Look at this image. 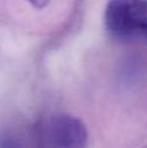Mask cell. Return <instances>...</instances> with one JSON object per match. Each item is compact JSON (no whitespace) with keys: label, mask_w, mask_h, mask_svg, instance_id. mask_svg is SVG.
Segmentation results:
<instances>
[{"label":"cell","mask_w":147,"mask_h":148,"mask_svg":"<svg viewBox=\"0 0 147 148\" xmlns=\"http://www.w3.org/2000/svg\"><path fill=\"white\" fill-rule=\"evenodd\" d=\"M104 22L119 39L147 40V0H109Z\"/></svg>","instance_id":"cell-1"},{"label":"cell","mask_w":147,"mask_h":148,"mask_svg":"<svg viewBox=\"0 0 147 148\" xmlns=\"http://www.w3.org/2000/svg\"><path fill=\"white\" fill-rule=\"evenodd\" d=\"M42 144L55 148L83 147L87 140V130L82 121L69 114H52L39 127Z\"/></svg>","instance_id":"cell-2"},{"label":"cell","mask_w":147,"mask_h":148,"mask_svg":"<svg viewBox=\"0 0 147 148\" xmlns=\"http://www.w3.org/2000/svg\"><path fill=\"white\" fill-rule=\"evenodd\" d=\"M27 1L36 8H44L49 3V0H27Z\"/></svg>","instance_id":"cell-3"}]
</instances>
